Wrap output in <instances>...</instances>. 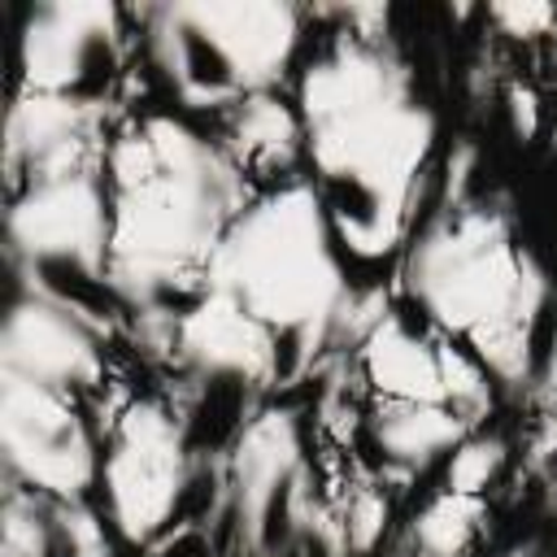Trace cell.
Instances as JSON below:
<instances>
[{
  "label": "cell",
  "mask_w": 557,
  "mask_h": 557,
  "mask_svg": "<svg viewBox=\"0 0 557 557\" xmlns=\"http://www.w3.org/2000/svg\"><path fill=\"white\" fill-rule=\"evenodd\" d=\"M313 191L352 265L392 261L418 218L440 117L413 70L383 44L339 30L296 83Z\"/></svg>",
  "instance_id": "cell-1"
},
{
  "label": "cell",
  "mask_w": 557,
  "mask_h": 557,
  "mask_svg": "<svg viewBox=\"0 0 557 557\" xmlns=\"http://www.w3.org/2000/svg\"><path fill=\"white\" fill-rule=\"evenodd\" d=\"M109 292L165 344L174 322L205 296V270L257 196L222 139L174 113H148L109 139Z\"/></svg>",
  "instance_id": "cell-2"
},
{
  "label": "cell",
  "mask_w": 557,
  "mask_h": 557,
  "mask_svg": "<svg viewBox=\"0 0 557 557\" xmlns=\"http://www.w3.org/2000/svg\"><path fill=\"white\" fill-rule=\"evenodd\" d=\"M405 296L496 387L557 405V287L492 200L444 205L405 252Z\"/></svg>",
  "instance_id": "cell-3"
},
{
  "label": "cell",
  "mask_w": 557,
  "mask_h": 557,
  "mask_svg": "<svg viewBox=\"0 0 557 557\" xmlns=\"http://www.w3.org/2000/svg\"><path fill=\"white\" fill-rule=\"evenodd\" d=\"M205 292L244 309L278 348V383L300 379L352 309L348 261L305 178L261 187L222 235Z\"/></svg>",
  "instance_id": "cell-4"
},
{
  "label": "cell",
  "mask_w": 557,
  "mask_h": 557,
  "mask_svg": "<svg viewBox=\"0 0 557 557\" xmlns=\"http://www.w3.org/2000/svg\"><path fill=\"white\" fill-rule=\"evenodd\" d=\"M305 44V9L287 0H170L144 9V48L183 109H239L274 91Z\"/></svg>",
  "instance_id": "cell-5"
},
{
  "label": "cell",
  "mask_w": 557,
  "mask_h": 557,
  "mask_svg": "<svg viewBox=\"0 0 557 557\" xmlns=\"http://www.w3.org/2000/svg\"><path fill=\"white\" fill-rule=\"evenodd\" d=\"M109 183L104 170L35 178L9 205V257L22 292L70 305L109 326Z\"/></svg>",
  "instance_id": "cell-6"
},
{
  "label": "cell",
  "mask_w": 557,
  "mask_h": 557,
  "mask_svg": "<svg viewBox=\"0 0 557 557\" xmlns=\"http://www.w3.org/2000/svg\"><path fill=\"white\" fill-rule=\"evenodd\" d=\"M226 513L248 557H287L313 527V461L296 409L252 413L226 457Z\"/></svg>",
  "instance_id": "cell-7"
},
{
  "label": "cell",
  "mask_w": 557,
  "mask_h": 557,
  "mask_svg": "<svg viewBox=\"0 0 557 557\" xmlns=\"http://www.w3.org/2000/svg\"><path fill=\"white\" fill-rule=\"evenodd\" d=\"M191 487V440L161 400H131L100 448V492L109 527L126 544H152L170 531Z\"/></svg>",
  "instance_id": "cell-8"
},
{
  "label": "cell",
  "mask_w": 557,
  "mask_h": 557,
  "mask_svg": "<svg viewBox=\"0 0 557 557\" xmlns=\"http://www.w3.org/2000/svg\"><path fill=\"white\" fill-rule=\"evenodd\" d=\"M126 61V13L109 0H39L17 26L22 91L109 104Z\"/></svg>",
  "instance_id": "cell-9"
},
{
  "label": "cell",
  "mask_w": 557,
  "mask_h": 557,
  "mask_svg": "<svg viewBox=\"0 0 557 557\" xmlns=\"http://www.w3.org/2000/svg\"><path fill=\"white\" fill-rule=\"evenodd\" d=\"M0 457L9 483L61 505L100 483V448L74 396L9 374H0Z\"/></svg>",
  "instance_id": "cell-10"
},
{
  "label": "cell",
  "mask_w": 557,
  "mask_h": 557,
  "mask_svg": "<svg viewBox=\"0 0 557 557\" xmlns=\"http://www.w3.org/2000/svg\"><path fill=\"white\" fill-rule=\"evenodd\" d=\"M104 322L48 296L17 292L0 331V374L78 396L104 383Z\"/></svg>",
  "instance_id": "cell-11"
},
{
  "label": "cell",
  "mask_w": 557,
  "mask_h": 557,
  "mask_svg": "<svg viewBox=\"0 0 557 557\" xmlns=\"http://www.w3.org/2000/svg\"><path fill=\"white\" fill-rule=\"evenodd\" d=\"M174 361L191 379L200 396H231L248 400L261 387L278 383V348L244 309L226 296L205 292L178 322H174Z\"/></svg>",
  "instance_id": "cell-12"
},
{
  "label": "cell",
  "mask_w": 557,
  "mask_h": 557,
  "mask_svg": "<svg viewBox=\"0 0 557 557\" xmlns=\"http://www.w3.org/2000/svg\"><path fill=\"white\" fill-rule=\"evenodd\" d=\"M109 117L104 104H83L44 91H17L4 126V174L9 187H26L35 178L104 170L109 157Z\"/></svg>",
  "instance_id": "cell-13"
},
{
  "label": "cell",
  "mask_w": 557,
  "mask_h": 557,
  "mask_svg": "<svg viewBox=\"0 0 557 557\" xmlns=\"http://www.w3.org/2000/svg\"><path fill=\"white\" fill-rule=\"evenodd\" d=\"M361 374L379 400L448 405V335L413 309H387L361 339Z\"/></svg>",
  "instance_id": "cell-14"
},
{
  "label": "cell",
  "mask_w": 557,
  "mask_h": 557,
  "mask_svg": "<svg viewBox=\"0 0 557 557\" xmlns=\"http://www.w3.org/2000/svg\"><path fill=\"white\" fill-rule=\"evenodd\" d=\"M370 448L383 457V466H396L405 474H418L453 448L474 435V426L448 409V405H426V400H374L370 422H366Z\"/></svg>",
  "instance_id": "cell-15"
},
{
  "label": "cell",
  "mask_w": 557,
  "mask_h": 557,
  "mask_svg": "<svg viewBox=\"0 0 557 557\" xmlns=\"http://www.w3.org/2000/svg\"><path fill=\"white\" fill-rule=\"evenodd\" d=\"M222 144L235 157V165L248 174V183L278 187V183H287L292 165L305 152L300 113H296V104H287L274 91L252 96L239 109H231V122H226V139Z\"/></svg>",
  "instance_id": "cell-16"
},
{
  "label": "cell",
  "mask_w": 557,
  "mask_h": 557,
  "mask_svg": "<svg viewBox=\"0 0 557 557\" xmlns=\"http://www.w3.org/2000/svg\"><path fill=\"white\" fill-rule=\"evenodd\" d=\"M483 496H461V492H440L431 496L413 527H409V544L418 557H466L483 531Z\"/></svg>",
  "instance_id": "cell-17"
},
{
  "label": "cell",
  "mask_w": 557,
  "mask_h": 557,
  "mask_svg": "<svg viewBox=\"0 0 557 557\" xmlns=\"http://www.w3.org/2000/svg\"><path fill=\"white\" fill-rule=\"evenodd\" d=\"M0 557H65L61 500L9 483L0 509Z\"/></svg>",
  "instance_id": "cell-18"
},
{
  "label": "cell",
  "mask_w": 557,
  "mask_h": 557,
  "mask_svg": "<svg viewBox=\"0 0 557 557\" xmlns=\"http://www.w3.org/2000/svg\"><path fill=\"white\" fill-rule=\"evenodd\" d=\"M505 461H509L505 440H496V435H466L453 448V457H448V492H461V496L492 492L496 479L505 474Z\"/></svg>",
  "instance_id": "cell-19"
},
{
  "label": "cell",
  "mask_w": 557,
  "mask_h": 557,
  "mask_svg": "<svg viewBox=\"0 0 557 557\" xmlns=\"http://www.w3.org/2000/svg\"><path fill=\"white\" fill-rule=\"evenodd\" d=\"M339 527H344V544L366 553L387 527V496L379 487H357L348 509H344V518H339Z\"/></svg>",
  "instance_id": "cell-20"
},
{
  "label": "cell",
  "mask_w": 557,
  "mask_h": 557,
  "mask_svg": "<svg viewBox=\"0 0 557 557\" xmlns=\"http://www.w3.org/2000/svg\"><path fill=\"white\" fill-rule=\"evenodd\" d=\"M487 17L505 35H513V39H535V35H553L557 30V4H531V0H522V4H492Z\"/></svg>",
  "instance_id": "cell-21"
},
{
  "label": "cell",
  "mask_w": 557,
  "mask_h": 557,
  "mask_svg": "<svg viewBox=\"0 0 557 557\" xmlns=\"http://www.w3.org/2000/svg\"><path fill=\"white\" fill-rule=\"evenodd\" d=\"M500 557H540V553H535V544L527 540V544H513V548H505Z\"/></svg>",
  "instance_id": "cell-22"
},
{
  "label": "cell",
  "mask_w": 557,
  "mask_h": 557,
  "mask_svg": "<svg viewBox=\"0 0 557 557\" xmlns=\"http://www.w3.org/2000/svg\"><path fill=\"white\" fill-rule=\"evenodd\" d=\"M548 513H553V527H557V470H553V483H548Z\"/></svg>",
  "instance_id": "cell-23"
}]
</instances>
